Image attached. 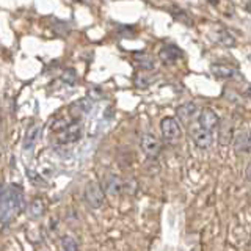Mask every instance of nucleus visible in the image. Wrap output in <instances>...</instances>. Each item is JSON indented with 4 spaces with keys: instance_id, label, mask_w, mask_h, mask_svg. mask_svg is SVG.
Segmentation results:
<instances>
[{
    "instance_id": "obj_6",
    "label": "nucleus",
    "mask_w": 251,
    "mask_h": 251,
    "mask_svg": "<svg viewBox=\"0 0 251 251\" xmlns=\"http://www.w3.org/2000/svg\"><path fill=\"white\" fill-rule=\"evenodd\" d=\"M220 124V116L217 115L215 110L212 108H202L198 113V127L207 130V132H214Z\"/></svg>"
},
{
    "instance_id": "obj_16",
    "label": "nucleus",
    "mask_w": 251,
    "mask_h": 251,
    "mask_svg": "<svg viewBox=\"0 0 251 251\" xmlns=\"http://www.w3.org/2000/svg\"><path fill=\"white\" fill-rule=\"evenodd\" d=\"M44 209H46V207H44L43 200H41V198H35L33 201H31V202L28 204L27 212H28L30 218H39V217H43Z\"/></svg>"
},
{
    "instance_id": "obj_5",
    "label": "nucleus",
    "mask_w": 251,
    "mask_h": 251,
    "mask_svg": "<svg viewBox=\"0 0 251 251\" xmlns=\"http://www.w3.org/2000/svg\"><path fill=\"white\" fill-rule=\"evenodd\" d=\"M140 146H141V151H143L149 159H155V157H159L160 149H162L160 141L154 135V133H143L140 138Z\"/></svg>"
},
{
    "instance_id": "obj_1",
    "label": "nucleus",
    "mask_w": 251,
    "mask_h": 251,
    "mask_svg": "<svg viewBox=\"0 0 251 251\" xmlns=\"http://www.w3.org/2000/svg\"><path fill=\"white\" fill-rule=\"evenodd\" d=\"M25 207V200L19 185H10L0 195V220L8 223L18 217Z\"/></svg>"
},
{
    "instance_id": "obj_24",
    "label": "nucleus",
    "mask_w": 251,
    "mask_h": 251,
    "mask_svg": "<svg viewBox=\"0 0 251 251\" xmlns=\"http://www.w3.org/2000/svg\"><path fill=\"white\" fill-rule=\"evenodd\" d=\"M75 2H83V0H75Z\"/></svg>"
},
{
    "instance_id": "obj_4",
    "label": "nucleus",
    "mask_w": 251,
    "mask_h": 251,
    "mask_svg": "<svg viewBox=\"0 0 251 251\" xmlns=\"http://www.w3.org/2000/svg\"><path fill=\"white\" fill-rule=\"evenodd\" d=\"M160 132L162 137L170 141V143H175L180 137H182V127H180V123L173 116H165L160 121Z\"/></svg>"
},
{
    "instance_id": "obj_17",
    "label": "nucleus",
    "mask_w": 251,
    "mask_h": 251,
    "mask_svg": "<svg viewBox=\"0 0 251 251\" xmlns=\"http://www.w3.org/2000/svg\"><path fill=\"white\" fill-rule=\"evenodd\" d=\"M91 108V102L90 99H80V100H77L75 104L71 105V115L78 118V116H82L83 113H86L88 110Z\"/></svg>"
},
{
    "instance_id": "obj_3",
    "label": "nucleus",
    "mask_w": 251,
    "mask_h": 251,
    "mask_svg": "<svg viewBox=\"0 0 251 251\" xmlns=\"http://www.w3.org/2000/svg\"><path fill=\"white\" fill-rule=\"evenodd\" d=\"M85 200L93 209H100L105 202V193L98 180H90L85 185Z\"/></svg>"
},
{
    "instance_id": "obj_15",
    "label": "nucleus",
    "mask_w": 251,
    "mask_h": 251,
    "mask_svg": "<svg viewBox=\"0 0 251 251\" xmlns=\"http://www.w3.org/2000/svg\"><path fill=\"white\" fill-rule=\"evenodd\" d=\"M135 63L138 65L140 69L143 71H152L155 68V61L154 58L151 57L149 53H145V52H138L135 53Z\"/></svg>"
},
{
    "instance_id": "obj_23",
    "label": "nucleus",
    "mask_w": 251,
    "mask_h": 251,
    "mask_svg": "<svg viewBox=\"0 0 251 251\" xmlns=\"http://www.w3.org/2000/svg\"><path fill=\"white\" fill-rule=\"evenodd\" d=\"M250 143H251V132H250Z\"/></svg>"
},
{
    "instance_id": "obj_2",
    "label": "nucleus",
    "mask_w": 251,
    "mask_h": 251,
    "mask_svg": "<svg viewBox=\"0 0 251 251\" xmlns=\"http://www.w3.org/2000/svg\"><path fill=\"white\" fill-rule=\"evenodd\" d=\"M83 137V124L80 121H71L66 127H63L57 133V141L60 145L75 143Z\"/></svg>"
},
{
    "instance_id": "obj_12",
    "label": "nucleus",
    "mask_w": 251,
    "mask_h": 251,
    "mask_svg": "<svg viewBox=\"0 0 251 251\" xmlns=\"http://www.w3.org/2000/svg\"><path fill=\"white\" fill-rule=\"evenodd\" d=\"M196 115H198V105H196L195 102H185V104L179 105L176 108L177 120L182 123H190Z\"/></svg>"
},
{
    "instance_id": "obj_8",
    "label": "nucleus",
    "mask_w": 251,
    "mask_h": 251,
    "mask_svg": "<svg viewBox=\"0 0 251 251\" xmlns=\"http://www.w3.org/2000/svg\"><path fill=\"white\" fill-rule=\"evenodd\" d=\"M190 135H192L195 146L200 148V149H207V148H210L212 145H214V135H212L210 132L198 127V126L190 130Z\"/></svg>"
},
{
    "instance_id": "obj_14",
    "label": "nucleus",
    "mask_w": 251,
    "mask_h": 251,
    "mask_svg": "<svg viewBox=\"0 0 251 251\" xmlns=\"http://www.w3.org/2000/svg\"><path fill=\"white\" fill-rule=\"evenodd\" d=\"M210 71L217 78H232L235 75H239L237 69H234L229 65H223V63H215V65H212Z\"/></svg>"
},
{
    "instance_id": "obj_7",
    "label": "nucleus",
    "mask_w": 251,
    "mask_h": 251,
    "mask_svg": "<svg viewBox=\"0 0 251 251\" xmlns=\"http://www.w3.org/2000/svg\"><path fill=\"white\" fill-rule=\"evenodd\" d=\"M100 185H102L104 193H107L110 196H118V195H121L124 190V180L118 175H115V173L107 175L104 179V184H100Z\"/></svg>"
},
{
    "instance_id": "obj_20",
    "label": "nucleus",
    "mask_w": 251,
    "mask_h": 251,
    "mask_svg": "<svg viewBox=\"0 0 251 251\" xmlns=\"http://www.w3.org/2000/svg\"><path fill=\"white\" fill-rule=\"evenodd\" d=\"M218 41L222 43L223 46H227V47L235 46V39L232 38V35H231V33H227L226 30L220 31V35H218Z\"/></svg>"
},
{
    "instance_id": "obj_13",
    "label": "nucleus",
    "mask_w": 251,
    "mask_h": 251,
    "mask_svg": "<svg viewBox=\"0 0 251 251\" xmlns=\"http://www.w3.org/2000/svg\"><path fill=\"white\" fill-rule=\"evenodd\" d=\"M232 146L235 149V152L243 154L251 151V143H250V133L247 132H239L235 133L232 138Z\"/></svg>"
},
{
    "instance_id": "obj_19",
    "label": "nucleus",
    "mask_w": 251,
    "mask_h": 251,
    "mask_svg": "<svg viewBox=\"0 0 251 251\" xmlns=\"http://www.w3.org/2000/svg\"><path fill=\"white\" fill-rule=\"evenodd\" d=\"M154 82V77H151L149 74H138L135 77V86L140 90H145L148 88L149 85H151Z\"/></svg>"
},
{
    "instance_id": "obj_21",
    "label": "nucleus",
    "mask_w": 251,
    "mask_h": 251,
    "mask_svg": "<svg viewBox=\"0 0 251 251\" xmlns=\"http://www.w3.org/2000/svg\"><path fill=\"white\" fill-rule=\"evenodd\" d=\"M61 78L65 80L68 85H75L77 83V74L74 69H66L65 73H63Z\"/></svg>"
},
{
    "instance_id": "obj_11",
    "label": "nucleus",
    "mask_w": 251,
    "mask_h": 251,
    "mask_svg": "<svg viewBox=\"0 0 251 251\" xmlns=\"http://www.w3.org/2000/svg\"><path fill=\"white\" fill-rule=\"evenodd\" d=\"M218 143L222 146H227L232 143V138H234V130H232V123L227 121V120H223L220 121L218 124Z\"/></svg>"
},
{
    "instance_id": "obj_18",
    "label": "nucleus",
    "mask_w": 251,
    "mask_h": 251,
    "mask_svg": "<svg viewBox=\"0 0 251 251\" xmlns=\"http://www.w3.org/2000/svg\"><path fill=\"white\" fill-rule=\"evenodd\" d=\"M60 243L63 251H78V242L73 237V235H61Z\"/></svg>"
},
{
    "instance_id": "obj_22",
    "label": "nucleus",
    "mask_w": 251,
    "mask_h": 251,
    "mask_svg": "<svg viewBox=\"0 0 251 251\" xmlns=\"http://www.w3.org/2000/svg\"><path fill=\"white\" fill-rule=\"evenodd\" d=\"M247 177H248V180H251V162L248 163V167H247Z\"/></svg>"
},
{
    "instance_id": "obj_9",
    "label": "nucleus",
    "mask_w": 251,
    "mask_h": 251,
    "mask_svg": "<svg viewBox=\"0 0 251 251\" xmlns=\"http://www.w3.org/2000/svg\"><path fill=\"white\" fill-rule=\"evenodd\" d=\"M159 57L165 65H175V63L182 57V50L175 44H167L160 49Z\"/></svg>"
},
{
    "instance_id": "obj_25",
    "label": "nucleus",
    "mask_w": 251,
    "mask_h": 251,
    "mask_svg": "<svg viewBox=\"0 0 251 251\" xmlns=\"http://www.w3.org/2000/svg\"><path fill=\"white\" fill-rule=\"evenodd\" d=\"M248 58H250V61H251V55H250V57H248Z\"/></svg>"
},
{
    "instance_id": "obj_10",
    "label": "nucleus",
    "mask_w": 251,
    "mask_h": 251,
    "mask_svg": "<svg viewBox=\"0 0 251 251\" xmlns=\"http://www.w3.org/2000/svg\"><path fill=\"white\" fill-rule=\"evenodd\" d=\"M39 129L38 124H30L27 130H25V135H24V140H22V149L24 151H31V149H35L38 140H39Z\"/></svg>"
}]
</instances>
